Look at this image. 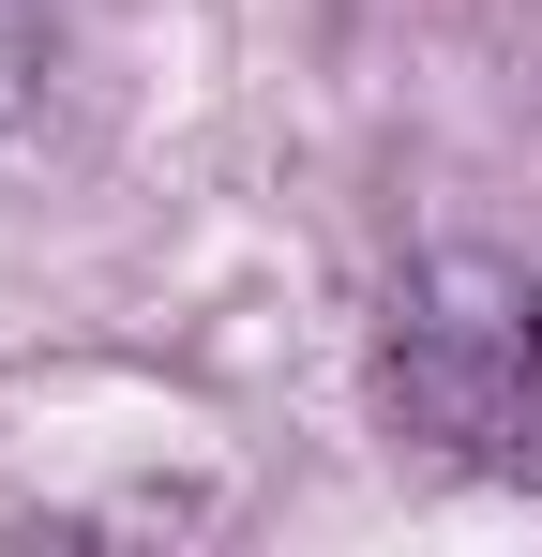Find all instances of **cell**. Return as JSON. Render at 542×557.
<instances>
[{"mask_svg": "<svg viewBox=\"0 0 542 557\" xmlns=\"http://www.w3.org/2000/svg\"><path fill=\"white\" fill-rule=\"evenodd\" d=\"M377 407L467 467L542 453V272L482 257V242L407 257L377 301Z\"/></svg>", "mask_w": 542, "mask_h": 557, "instance_id": "6da1fadb", "label": "cell"}, {"mask_svg": "<svg viewBox=\"0 0 542 557\" xmlns=\"http://www.w3.org/2000/svg\"><path fill=\"white\" fill-rule=\"evenodd\" d=\"M46 46H61V30H46V0H0V136H15L30 91H46Z\"/></svg>", "mask_w": 542, "mask_h": 557, "instance_id": "7a4b0ae2", "label": "cell"}]
</instances>
